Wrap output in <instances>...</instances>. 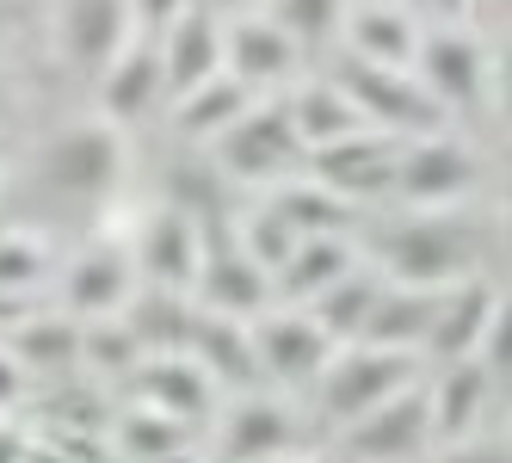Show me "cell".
Segmentation results:
<instances>
[{
    "instance_id": "cell-1",
    "label": "cell",
    "mask_w": 512,
    "mask_h": 463,
    "mask_svg": "<svg viewBox=\"0 0 512 463\" xmlns=\"http://www.w3.org/2000/svg\"><path fill=\"white\" fill-rule=\"evenodd\" d=\"M475 247H469V229L451 210H420V217L395 223L383 235V272L395 284H420V291H451V284L475 278L469 272Z\"/></svg>"
},
{
    "instance_id": "cell-2",
    "label": "cell",
    "mask_w": 512,
    "mask_h": 463,
    "mask_svg": "<svg viewBox=\"0 0 512 463\" xmlns=\"http://www.w3.org/2000/svg\"><path fill=\"white\" fill-rule=\"evenodd\" d=\"M408 383H420V352L371 346V340H346V352L327 359V371L315 377L321 414L334 426H352L358 414H371L377 402H389L395 389H408Z\"/></svg>"
},
{
    "instance_id": "cell-3",
    "label": "cell",
    "mask_w": 512,
    "mask_h": 463,
    "mask_svg": "<svg viewBox=\"0 0 512 463\" xmlns=\"http://www.w3.org/2000/svg\"><path fill=\"white\" fill-rule=\"evenodd\" d=\"M297 161H309V149H303L297 124H290V99H253L247 118L216 136V167H223L235 186L284 180Z\"/></svg>"
},
{
    "instance_id": "cell-4",
    "label": "cell",
    "mask_w": 512,
    "mask_h": 463,
    "mask_svg": "<svg viewBox=\"0 0 512 463\" xmlns=\"http://www.w3.org/2000/svg\"><path fill=\"white\" fill-rule=\"evenodd\" d=\"M124 180V124L112 118H81L68 124L50 149H44V186L62 198H112Z\"/></svg>"
},
{
    "instance_id": "cell-5",
    "label": "cell",
    "mask_w": 512,
    "mask_h": 463,
    "mask_svg": "<svg viewBox=\"0 0 512 463\" xmlns=\"http://www.w3.org/2000/svg\"><path fill=\"white\" fill-rule=\"evenodd\" d=\"M414 75H420V87L445 105V112H475V105L494 93V56L482 50L475 31H463L457 19H445V25H432L426 38H420Z\"/></svg>"
},
{
    "instance_id": "cell-6",
    "label": "cell",
    "mask_w": 512,
    "mask_h": 463,
    "mask_svg": "<svg viewBox=\"0 0 512 463\" xmlns=\"http://www.w3.org/2000/svg\"><path fill=\"white\" fill-rule=\"evenodd\" d=\"M340 87L358 99V112L371 118L377 130L395 136H426V130H445V105H438L414 68H377V62H346L340 68Z\"/></svg>"
},
{
    "instance_id": "cell-7",
    "label": "cell",
    "mask_w": 512,
    "mask_h": 463,
    "mask_svg": "<svg viewBox=\"0 0 512 463\" xmlns=\"http://www.w3.org/2000/svg\"><path fill=\"white\" fill-rule=\"evenodd\" d=\"M475 192V155L463 149L457 136L445 130H426L401 142V161H395V198L414 204V210H451Z\"/></svg>"
},
{
    "instance_id": "cell-8",
    "label": "cell",
    "mask_w": 512,
    "mask_h": 463,
    "mask_svg": "<svg viewBox=\"0 0 512 463\" xmlns=\"http://www.w3.org/2000/svg\"><path fill=\"white\" fill-rule=\"evenodd\" d=\"M432 445V389L408 383L389 402H377L371 414H358L346 426V451L358 463H408Z\"/></svg>"
},
{
    "instance_id": "cell-9",
    "label": "cell",
    "mask_w": 512,
    "mask_h": 463,
    "mask_svg": "<svg viewBox=\"0 0 512 463\" xmlns=\"http://www.w3.org/2000/svg\"><path fill=\"white\" fill-rule=\"evenodd\" d=\"M401 142L395 130H358L346 142H327V149H309V167L321 186H334L340 198L364 204V198H389L395 192V161H401Z\"/></svg>"
},
{
    "instance_id": "cell-10",
    "label": "cell",
    "mask_w": 512,
    "mask_h": 463,
    "mask_svg": "<svg viewBox=\"0 0 512 463\" xmlns=\"http://www.w3.org/2000/svg\"><path fill=\"white\" fill-rule=\"evenodd\" d=\"M142 291V272H136V254L118 241H93L81 247L62 272V309L81 315V322H99V315H124Z\"/></svg>"
},
{
    "instance_id": "cell-11",
    "label": "cell",
    "mask_w": 512,
    "mask_h": 463,
    "mask_svg": "<svg viewBox=\"0 0 512 463\" xmlns=\"http://www.w3.org/2000/svg\"><path fill=\"white\" fill-rule=\"evenodd\" d=\"M204 223L192 217V210H179V204H161L149 223H142L136 235V272L142 284H155V291H192L198 284V266H204Z\"/></svg>"
},
{
    "instance_id": "cell-12",
    "label": "cell",
    "mask_w": 512,
    "mask_h": 463,
    "mask_svg": "<svg viewBox=\"0 0 512 463\" xmlns=\"http://www.w3.org/2000/svg\"><path fill=\"white\" fill-rule=\"evenodd\" d=\"M136 38V0H62L56 7V44L75 75H99L124 44Z\"/></svg>"
},
{
    "instance_id": "cell-13",
    "label": "cell",
    "mask_w": 512,
    "mask_h": 463,
    "mask_svg": "<svg viewBox=\"0 0 512 463\" xmlns=\"http://www.w3.org/2000/svg\"><path fill=\"white\" fill-rule=\"evenodd\" d=\"M93 99H99V118H112V124H136L142 112H155V105L167 99V68H161V44H155V31L149 38H136L112 56L93 75Z\"/></svg>"
},
{
    "instance_id": "cell-14",
    "label": "cell",
    "mask_w": 512,
    "mask_h": 463,
    "mask_svg": "<svg viewBox=\"0 0 512 463\" xmlns=\"http://www.w3.org/2000/svg\"><path fill=\"white\" fill-rule=\"evenodd\" d=\"M334 334H327L309 309H290V315H260L253 322V352H260V371L278 383H315L334 359Z\"/></svg>"
},
{
    "instance_id": "cell-15",
    "label": "cell",
    "mask_w": 512,
    "mask_h": 463,
    "mask_svg": "<svg viewBox=\"0 0 512 463\" xmlns=\"http://www.w3.org/2000/svg\"><path fill=\"white\" fill-rule=\"evenodd\" d=\"M198 303L216 309V315H241L253 322L278 291H272V272L247 254L241 241H204V266H198Z\"/></svg>"
},
{
    "instance_id": "cell-16",
    "label": "cell",
    "mask_w": 512,
    "mask_h": 463,
    "mask_svg": "<svg viewBox=\"0 0 512 463\" xmlns=\"http://www.w3.org/2000/svg\"><path fill=\"white\" fill-rule=\"evenodd\" d=\"M223 68L241 75L253 93L290 81L297 68V38L272 19V13H229L223 19Z\"/></svg>"
},
{
    "instance_id": "cell-17",
    "label": "cell",
    "mask_w": 512,
    "mask_h": 463,
    "mask_svg": "<svg viewBox=\"0 0 512 463\" xmlns=\"http://www.w3.org/2000/svg\"><path fill=\"white\" fill-rule=\"evenodd\" d=\"M155 44H161V68H167V99L223 75V13L204 7V0L192 13H179L167 31H155Z\"/></svg>"
},
{
    "instance_id": "cell-18",
    "label": "cell",
    "mask_w": 512,
    "mask_h": 463,
    "mask_svg": "<svg viewBox=\"0 0 512 463\" xmlns=\"http://www.w3.org/2000/svg\"><path fill=\"white\" fill-rule=\"evenodd\" d=\"M346 50L358 62H377V68H414L420 56V38L426 25L414 13L389 7V0H358V7H346Z\"/></svg>"
},
{
    "instance_id": "cell-19",
    "label": "cell",
    "mask_w": 512,
    "mask_h": 463,
    "mask_svg": "<svg viewBox=\"0 0 512 463\" xmlns=\"http://www.w3.org/2000/svg\"><path fill=\"white\" fill-rule=\"evenodd\" d=\"M500 291L488 278H463L451 291H438V315H432V334H426V352L432 359H475L482 352V334H488V315H494Z\"/></svg>"
},
{
    "instance_id": "cell-20",
    "label": "cell",
    "mask_w": 512,
    "mask_h": 463,
    "mask_svg": "<svg viewBox=\"0 0 512 463\" xmlns=\"http://www.w3.org/2000/svg\"><path fill=\"white\" fill-rule=\"evenodd\" d=\"M136 396H142V408H161V414L192 426L216 396V377L192 352H149V359L136 365Z\"/></svg>"
},
{
    "instance_id": "cell-21",
    "label": "cell",
    "mask_w": 512,
    "mask_h": 463,
    "mask_svg": "<svg viewBox=\"0 0 512 463\" xmlns=\"http://www.w3.org/2000/svg\"><path fill=\"white\" fill-rule=\"evenodd\" d=\"M297 439H303L297 414L272 396H247L223 420V457H235V463H278L284 451H297Z\"/></svg>"
},
{
    "instance_id": "cell-22",
    "label": "cell",
    "mask_w": 512,
    "mask_h": 463,
    "mask_svg": "<svg viewBox=\"0 0 512 463\" xmlns=\"http://www.w3.org/2000/svg\"><path fill=\"white\" fill-rule=\"evenodd\" d=\"M186 352L216 377V383H253L260 377V352H253V328L241 315H216V309H198L192 315V334H186Z\"/></svg>"
},
{
    "instance_id": "cell-23",
    "label": "cell",
    "mask_w": 512,
    "mask_h": 463,
    "mask_svg": "<svg viewBox=\"0 0 512 463\" xmlns=\"http://www.w3.org/2000/svg\"><path fill=\"white\" fill-rule=\"evenodd\" d=\"M346 272H358V247L346 235H303L297 254L272 272V291L290 297V303H315L321 291H334Z\"/></svg>"
},
{
    "instance_id": "cell-24",
    "label": "cell",
    "mask_w": 512,
    "mask_h": 463,
    "mask_svg": "<svg viewBox=\"0 0 512 463\" xmlns=\"http://www.w3.org/2000/svg\"><path fill=\"white\" fill-rule=\"evenodd\" d=\"M173 105V130L186 136V142H216L229 124H241L247 118V105H253V87L241 81V75H210L204 87H192V93H179V99H167Z\"/></svg>"
},
{
    "instance_id": "cell-25",
    "label": "cell",
    "mask_w": 512,
    "mask_h": 463,
    "mask_svg": "<svg viewBox=\"0 0 512 463\" xmlns=\"http://www.w3.org/2000/svg\"><path fill=\"white\" fill-rule=\"evenodd\" d=\"M488 396H494V371L482 359H451L445 377L432 383V439H451V445L469 439Z\"/></svg>"
},
{
    "instance_id": "cell-26",
    "label": "cell",
    "mask_w": 512,
    "mask_h": 463,
    "mask_svg": "<svg viewBox=\"0 0 512 463\" xmlns=\"http://www.w3.org/2000/svg\"><path fill=\"white\" fill-rule=\"evenodd\" d=\"M432 315H438V291H420V284L383 278V297H377V309H371V322H364L358 340H371V346H401V352H426Z\"/></svg>"
},
{
    "instance_id": "cell-27",
    "label": "cell",
    "mask_w": 512,
    "mask_h": 463,
    "mask_svg": "<svg viewBox=\"0 0 512 463\" xmlns=\"http://www.w3.org/2000/svg\"><path fill=\"white\" fill-rule=\"evenodd\" d=\"M290 124H297L303 149H327V142H346L358 130H371V118L358 112V99L340 81H309L290 93Z\"/></svg>"
},
{
    "instance_id": "cell-28",
    "label": "cell",
    "mask_w": 512,
    "mask_h": 463,
    "mask_svg": "<svg viewBox=\"0 0 512 463\" xmlns=\"http://www.w3.org/2000/svg\"><path fill=\"white\" fill-rule=\"evenodd\" d=\"M377 297H383V278H371V272L358 266V272H346V278L334 284V291H321V297H315V303H303V309H309L315 322L346 346V340H358V334H364V322H371Z\"/></svg>"
},
{
    "instance_id": "cell-29",
    "label": "cell",
    "mask_w": 512,
    "mask_h": 463,
    "mask_svg": "<svg viewBox=\"0 0 512 463\" xmlns=\"http://www.w3.org/2000/svg\"><path fill=\"white\" fill-rule=\"evenodd\" d=\"M272 210H278V217L297 229V235H346L352 217H358V204L340 198L334 186H321V180H309V186H284V192L272 198Z\"/></svg>"
},
{
    "instance_id": "cell-30",
    "label": "cell",
    "mask_w": 512,
    "mask_h": 463,
    "mask_svg": "<svg viewBox=\"0 0 512 463\" xmlns=\"http://www.w3.org/2000/svg\"><path fill=\"white\" fill-rule=\"evenodd\" d=\"M7 346L25 359V371L31 365H75L81 359V315H44V309H31L25 322L7 334Z\"/></svg>"
},
{
    "instance_id": "cell-31",
    "label": "cell",
    "mask_w": 512,
    "mask_h": 463,
    "mask_svg": "<svg viewBox=\"0 0 512 463\" xmlns=\"http://www.w3.org/2000/svg\"><path fill=\"white\" fill-rule=\"evenodd\" d=\"M186 439H192V426L161 414V408H130L118 420V451L136 463H167L173 451H186Z\"/></svg>"
},
{
    "instance_id": "cell-32",
    "label": "cell",
    "mask_w": 512,
    "mask_h": 463,
    "mask_svg": "<svg viewBox=\"0 0 512 463\" xmlns=\"http://www.w3.org/2000/svg\"><path fill=\"white\" fill-rule=\"evenodd\" d=\"M50 241L38 229H0V291H19L31 297L38 284L50 278Z\"/></svg>"
},
{
    "instance_id": "cell-33",
    "label": "cell",
    "mask_w": 512,
    "mask_h": 463,
    "mask_svg": "<svg viewBox=\"0 0 512 463\" xmlns=\"http://www.w3.org/2000/svg\"><path fill=\"white\" fill-rule=\"evenodd\" d=\"M266 7L297 44H327V38H340L352 0H266Z\"/></svg>"
},
{
    "instance_id": "cell-34",
    "label": "cell",
    "mask_w": 512,
    "mask_h": 463,
    "mask_svg": "<svg viewBox=\"0 0 512 463\" xmlns=\"http://www.w3.org/2000/svg\"><path fill=\"white\" fill-rule=\"evenodd\" d=\"M235 241H241L247 254L266 266V272H278V266H284L290 254H297V241H303V235H297V229H290V223L278 217V210L266 204V210H253V217L241 223V235H235Z\"/></svg>"
},
{
    "instance_id": "cell-35",
    "label": "cell",
    "mask_w": 512,
    "mask_h": 463,
    "mask_svg": "<svg viewBox=\"0 0 512 463\" xmlns=\"http://www.w3.org/2000/svg\"><path fill=\"white\" fill-rule=\"evenodd\" d=\"M475 359L494 371V383H512V297H500V303H494L488 334H482V352H475Z\"/></svg>"
},
{
    "instance_id": "cell-36",
    "label": "cell",
    "mask_w": 512,
    "mask_h": 463,
    "mask_svg": "<svg viewBox=\"0 0 512 463\" xmlns=\"http://www.w3.org/2000/svg\"><path fill=\"white\" fill-rule=\"evenodd\" d=\"M19 396H25V359H19L7 340H0V414H7Z\"/></svg>"
},
{
    "instance_id": "cell-37",
    "label": "cell",
    "mask_w": 512,
    "mask_h": 463,
    "mask_svg": "<svg viewBox=\"0 0 512 463\" xmlns=\"http://www.w3.org/2000/svg\"><path fill=\"white\" fill-rule=\"evenodd\" d=\"M198 0H136V25H149V31H167L179 13H192Z\"/></svg>"
},
{
    "instance_id": "cell-38",
    "label": "cell",
    "mask_w": 512,
    "mask_h": 463,
    "mask_svg": "<svg viewBox=\"0 0 512 463\" xmlns=\"http://www.w3.org/2000/svg\"><path fill=\"white\" fill-rule=\"evenodd\" d=\"M438 463H512V445H469V439H457Z\"/></svg>"
},
{
    "instance_id": "cell-39",
    "label": "cell",
    "mask_w": 512,
    "mask_h": 463,
    "mask_svg": "<svg viewBox=\"0 0 512 463\" xmlns=\"http://www.w3.org/2000/svg\"><path fill=\"white\" fill-rule=\"evenodd\" d=\"M31 315V297H19V291H0V340H7L19 322Z\"/></svg>"
},
{
    "instance_id": "cell-40",
    "label": "cell",
    "mask_w": 512,
    "mask_h": 463,
    "mask_svg": "<svg viewBox=\"0 0 512 463\" xmlns=\"http://www.w3.org/2000/svg\"><path fill=\"white\" fill-rule=\"evenodd\" d=\"M494 99H500V112L512 118V56L494 62Z\"/></svg>"
},
{
    "instance_id": "cell-41",
    "label": "cell",
    "mask_w": 512,
    "mask_h": 463,
    "mask_svg": "<svg viewBox=\"0 0 512 463\" xmlns=\"http://www.w3.org/2000/svg\"><path fill=\"white\" fill-rule=\"evenodd\" d=\"M426 7H432L438 19H463V13L475 7V0H426Z\"/></svg>"
},
{
    "instance_id": "cell-42",
    "label": "cell",
    "mask_w": 512,
    "mask_h": 463,
    "mask_svg": "<svg viewBox=\"0 0 512 463\" xmlns=\"http://www.w3.org/2000/svg\"><path fill=\"white\" fill-rule=\"evenodd\" d=\"M204 7H216V13H260L266 0H204Z\"/></svg>"
},
{
    "instance_id": "cell-43",
    "label": "cell",
    "mask_w": 512,
    "mask_h": 463,
    "mask_svg": "<svg viewBox=\"0 0 512 463\" xmlns=\"http://www.w3.org/2000/svg\"><path fill=\"white\" fill-rule=\"evenodd\" d=\"M7 105H13V81H7V75H0V112H7Z\"/></svg>"
},
{
    "instance_id": "cell-44",
    "label": "cell",
    "mask_w": 512,
    "mask_h": 463,
    "mask_svg": "<svg viewBox=\"0 0 512 463\" xmlns=\"http://www.w3.org/2000/svg\"><path fill=\"white\" fill-rule=\"evenodd\" d=\"M278 463H321V457H303V451H284Z\"/></svg>"
},
{
    "instance_id": "cell-45",
    "label": "cell",
    "mask_w": 512,
    "mask_h": 463,
    "mask_svg": "<svg viewBox=\"0 0 512 463\" xmlns=\"http://www.w3.org/2000/svg\"><path fill=\"white\" fill-rule=\"evenodd\" d=\"M506 254H512V192H506Z\"/></svg>"
},
{
    "instance_id": "cell-46",
    "label": "cell",
    "mask_w": 512,
    "mask_h": 463,
    "mask_svg": "<svg viewBox=\"0 0 512 463\" xmlns=\"http://www.w3.org/2000/svg\"><path fill=\"white\" fill-rule=\"evenodd\" d=\"M167 463H204V457H192V451H173V457H167Z\"/></svg>"
}]
</instances>
